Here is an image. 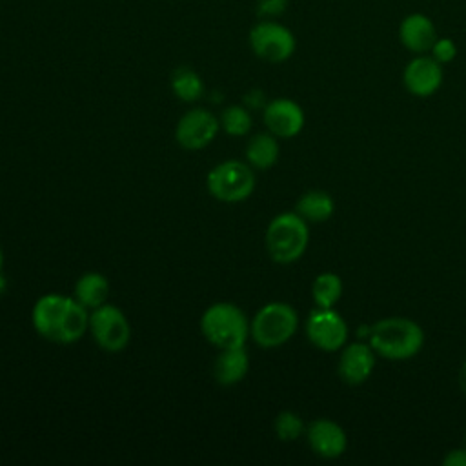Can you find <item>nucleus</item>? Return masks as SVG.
I'll list each match as a JSON object with an SVG mask.
<instances>
[{
	"label": "nucleus",
	"mask_w": 466,
	"mask_h": 466,
	"mask_svg": "<svg viewBox=\"0 0 466 466\" xmlns=\"http://www.w3.org/2000/svg\"><path fill=\"white\" fill-rule=\"evenodd\" d=\"M31 320L40 337L58 344H73L89 329V309L75 297L49 293L35 302Z\"/></svg>",
	"instance_id": "1"
},
{
	"label": "nucleus",
	"mask_w": 466,
	"mask_h": 466,
	"mask_svg": "<svg viewBox=\"0 0 466 466\" xmlns=\"http://www.w3.org/2000/svg\"><path fill=\"white\" fill-rule=\"evenodd\" d=\"M368 342L382 359L406 360L422 350L424 331L411 319L386 317L370 326Z\"/></svg>",
	"instance_id": "2"
},
{
	"label": "nucleus",
	"mask_w": 466,
	"mask_h": 466,
	"mask_svg": "<svg viewBox=\"0 0 466 466\" xmlns=\"http://www.w3.org/2000/svg\"><path fill=\"white\" fill-rule=\"evenodd\" d=\"M309 242L308 222L297 211L277 215L266 229V249L277 264L299 260Z\"/></svg>",
	"instance_id": "3"
},
{
	"label": "nucleus",
	"mask_w": 466,
	"mask_h": 466,
	"mask_svg": "<svg viewBox=\"0 0 466 466\" xmlns=\"http://www.w3.org/2000/svg\"><path fill=\"white\" fill-rule=\"evenodd\" d=\"M200 329L204 337L220 350L238 348L244 346L249 337V320L235 304L217 302L204 311Z\"/></svg>",
	"instance_id": "4"
},
{
	"label": "nucleus",
	"mask_w": 466,
	"mask_h": 466,
	"mask_svg": "<svg viewBox=\"0 0 466 466\" xmlns=\"http://www.w3.org/2000/svg\"><path fill=\"white\" fill-rule=\"evenodd\" d=\"M299 328V315L288 302L264 304L249 322V335L262 348L286 344Z\"/></svg>",
	"instance_id": "5"
},
{
	"label": "nucleus",
	"mask_w": 466,
	"mask_h": 466,
	"mask_svg": "<svg viewBox=\"0 0 466 466\" xmlns=\"http://www.w3.org/2000/svg\"><path fill=\"white\" fill-rule=\"evenodd\" d=\"M255 173L251 166L240 160H226L215 166L206 178L208 191L222 202H242L255 189Z\"/></svg>",
	"instance_id": "6"
},
{
	"label": "nucleus",
	"mask_w": 466,
	"mask_h": 466,
	"mask_svg": "<svg viewBox=\"0 0 466 466\" xmlns=\"http://www.w3.org/2000/svg\"><path fill=\"white\" fill-rule=\"evenodd\" d=\"M295 46L297 42L293 33L273 18L260 20L249 31L251 51L271 64L286 62L295 53Z\"/></svg>",
	"instance_id": "7"
},
{
	"label": "nucleus",
	"mask_w": 466,
	"mask_h": 466,
	"mask_svg": "<svg viewBox=\"0 0 466 466\" xmlns=\"http://www.w3.org/2000/svg\"><path fill=\"white\" fill-rule=\"evenodd\" d=\"M89 331L95 342L109 353L122 351L131 339L127 317L109 302L89 311Z\"/></svg>",
	"instance_id": "8"
},
{
	"label": "nucleus",
	"mask_w": 466,
	"mask_h": 466,
	"mask_svg": "<svg viewBox=\"0 0 466 466\" xmlns=\"http://www.w3.org/2000/svg\"><path fill=\"white\" fill-rule=\"evenodd\" d=\"M309 342L322 351H337L348 342V324L333 308H317L306 320Z\"/></svg>",
	"instance_id": "9"
},
{
	"label": "nucleus",
	"mask_w": 466,
	"mask_h": 466,
	"mask_svg": "<svg viewBox=\"0 0 466 466\" xmlns=\"http://www.w3.org/2000/svg\"><path fill=\"white\" fill-rule=\"evenodd\" d=\"M220 122L217 116L202 107L187 111L177 124L175 138L184 149H204L217 137Z\"/></svg>",
	"instance_id": "10"
},
{
	"label": "nucleus",
	"mask_w": 466,
	"mask_h": 466,
	"mask_svg": "<svg viewBox=\"0 0 466 466\" xmlns=\"http://www.w3.org/2000/svg\"><path fill=\"white\" fill-rule=\"evenodd\" d=\"M442 64L431 55H417L411 58L402 73L404 87L415 96H430L442 84Z\"/></svg>",
	"instance_id": "11"
},
{
	"label": "nucleus",
	"mask_w": 466,
	"mask_h": 466,
	"mask_svg": "<svg viewBox=\"0 0 466 466\" xmlns=\"http://www.w3.org/2000/svg\"><path fill=\"white\" fill-rule=\"evenodd\" d=\"M377 353L370 346V342H350L342 346L340 357H339V377L350 384L357 386L370 379V375L375 370Z\"/></svg>",
	"instance_id": "12"
},
{
	"label": "nucleus",
	"mask_w": 466,
	"mask_h": 466,
	"mask_svg": "<svg viewBox=\"0 0 466 466\" xmlns=\"http://www.w3.org/2000/svg\"><path fill=\"white\" fill-rule=\"evenodd\" d=\"M264 124L279 138H291L304 127V111L291 98H275L264 107Z\"/></svg>",
	"instance_id": "13"
},
{
	"label": "nucleus",
	"mask_w": 466,
	"mask_h": 466,
	"mask_svg": "<svg viewBox=\"0 0 466 466\" xmlns=\"http://www.w3.org/2000/svg\"><path fill=\"white\" fill-rule=\"evenodd\" d=\"M306 439L309 448L322 459H337L348 448L346 431L331 419H315L306 430Z\"/></svg>",
	"instance_id": "14"
},
{
	"label": "nucleus",
	"mask_w": 466,
	"mask_h": 466,
	"mask_svg": "<svg viewBox=\"0 0 466 466\" xmlns=\"http://www.w3.org/2000/svg\"><path fill=\"white\" fill-rule=\"evenodd\" d=\"M399 38L408 51L415 55H424L430 53L431 46L439 36L435 24L431 22L430 16L422 13H411L402 18L399 25Z\"/></svg>",
	"instance_id": "15"
},
{
	"label": "nucleus",
	"mask_w": 466,
	"mask_h": 466,
	"mask_svg": "<svg viewBox=\"0 0 466 466\" xmlns=\"http://www.w3.org/2000/svg\"><path fill=\"white\" fill-rule=\"evenodd\" d=\"M248 368H249V357L244 346L228 348V350H220L213 364V375L218 384L233 386L246 377Z\"/></svg>",
	"instance_id": "16"
},
{
	"label": "nucleus",
	"mask_w": 466,
	"mask_h": 466,
	"mask_svg": "<svg viewBox=\"0 0 466 466\" xmlns=\"http://www.w3.org/2000/svg\"><path fill=\"white\" fill-rule=\"evenodd\" d=\"M109 295V282L102 273H84L75 284V299L89 311L106 304Z\"/></svg>",
	"instance_id": "17"
},
{
	"label": "nucleus",
	"mask_w": 466,
	"mask_h": 466,
	"mask_svg": "<svg viewBox=\"0 0 466 466\" xmlns=\"http://www.w3.org/2000/svg\"><path fill=\"white\" fill-rule=\"evenodd\" d=\"M295 211L306 222H326L335 211V202L326 191L311 189L297 200Z\"/></svg>",
	"instance_id": "18"
},
{
	"label": "nucleus",
	"mask_w": 466,
	"mask_h": 466,
	"mask_svg": "<svg viewBox=\"0 0 466 466\" xmlns=\"http://www.w3.org/2000/svg\"><path fill=\"white\" fill-rule=\"evenodd\" d=\"M246 158L251 167L268 169L279 158V142L277 137L268 133H257L249 138L246 147Z\"/></svg>",
	"instance_id": "19"
},
{
	"label": "nucleus",
	"mask_w": 466,
	"mask_h": 466,
	"mask_svg": "<svg viewBox=\"0 0 466 466\" xmlns=\"http://www.w3.org/2000/svg\"><path fill=\"white\" fill-rule=\"evenodd\" d=\"M342 295V280L337 273L324 271L311 284V297L317 308H333Z\"/></svg>",
	"instance_id": "20"
},
{
	"label": "nucleus",
	"mask_w": 466,
	"mask_h": 466,
	"mask_svg": "<svg viewBox=\"0 0 466 466\" xmlns=\"http://www.w3.org/2000/svg\"><path fill=\"white\" fill-rule=\"evenodd\" d=\"M171 87H173V93L177 95V98H180L184 102L198 100L204 91V84H202L200 76L189 67H180L175 71V75L171 78Z\"/></svg>",
	"instance_id": "21"
},
{
	"label": "nucleus",
	"mask_w": 466,
	"mask_h": 466,
	"mask_svg": "<svg viewBox=\"0 0 466 466\" xmlns=\"http://www.w3.org/2000/svg\"><path fill=\"white\" fill-rule=\"evenodd\" d=\"M251 115L242 106H229L220 115L222 129L231 137H242L251 129Z\"/></svg>",
	"instance_id": "22"
},
{
	"label": "nucleus",
	"mask_w": 466,
	"mask_h": 466,
	"mask_svg": "<svg viewBox=\"0 0 466 466\" xmlns=\"http://www.w3.org/2000/svg\"><path fill=\"white\" fill-rule=\"evenodd\" d=\"M275 433L284 442L297 441L304 433V422L293 411H280L275 419Z\"/></svg>",
	"instance_id": "23"
},
{
	"label": "nucleus",
	"mask_w": 466,
	"mask_h": 466,
	"mask_svg": "<svg viewBox=\"0 0 466 466\" xmlns=\"http://www.w3.org/2000/svg\"><path fill=\"white\" fill-rule=\"evenodd\" d=\"M430 55H431L437 62L448 64V62H451V60L455 58V55H457V46H455V42H453L451 38H437L435 44H433L431 49H430Z\"/></svg>",
	"instance_id": "24"
},
{
	"label": "nucleus",
	"mask_w": 466,
	"mask_h": 466,
	"mask_svg": "<svg viewBox=\"0 0 466 466\" xmlns=\"http://www.w3.org/2000/svg\"><path fill=\"white\" fill-rule=\"evenodd\" d=\"M288 7V0H258L257 13L262 18H275L282 15Z\"/></svg>",
	"instance_id": "25"
},
{
	"label": "nucleus",
	"mask_w": 466,
	"mask_h": 466,
	"mask_svg": "<svg viewBox=\"0 0 466 466\" xmlns=\"http://www.w3.org/2000/svg\"><path fill=\"white\" fill-rule=\"evenodd\" d=\"M444 466H466V446L464 448H455L450 450L444 459H442Z\"/></svg>",
	"instance_id": "26"
},
{
	"label": "nucleus",
	"mask_w": 466,
	"mask_h": 466,
	"mask_svg": "<svg viewBox=\"0 0 466 466\" xmlns=\"http://www.w3.org/2000/svg\"><path fill=\"white\" fill-rule=\"evenodd\" d=\"M459 386H461V390L466 393V360L462 362L461 371H459Z\"/></svg>",
	"instance_id": "27"
},
{
	"label": "nucleus",
	"mask_w": 466,
	"mask_h": 466,
	"mask_svg": "<svg viewBox=\"0 0 466 466\" xmlns=\"http://www.w3.org/2000/svg\"><path fill=\"white\" fill-rule=\"evenodd\" d=\"M2 269H4V253H2V249H0V291H2V289H4V286H5V280H4Z\"/></svg>",
	"instance_id": "28"
},
{
	"label": "nucleus",
	"mask_w": 466,
	"mask_h": 466,
	"mask_svg": "<svg viewBox=\"0 0 466 466\" xmlns=\"http://www.w3.org/2000/svg\"><path fill=\"white\" fill-rule=\"evenodd\" d=\"M464 446H466V437H464Z\"/></svg>",
	"instance_id": "29"
}]
</instances>
